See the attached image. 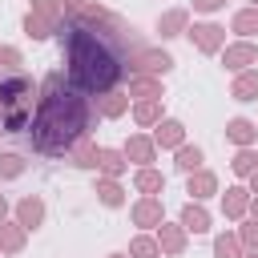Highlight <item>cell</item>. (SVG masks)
Segmentation results:
<instances>
[{"label":"cell","instance_id":"cell-3","mask_svg":"<svg viewBox=\"0 0 258 258\" xmlns=\"http://www.w3.org/2000/svg\"><path fill=\"white\" fill-rule=\"evenodd\" d=\"M40 85L28 73H0V133H24L36 117Z\"/></svg>","mask_w":258,"mask_h":258},{"label":"cell","instance_id":"cell-12","mask_svg":"<svg viewBox=\"0 0 258 258\" xmlns=\"http://www.w3.org/2000/svg\"><path fill=\"white\" fill-rule=\"evenodd\" d=\"M185 194H189V202H206V198H214L218 194V173L214 169H194V173H185Z\"/></svg>","mask_w":258,"mask_h":258},{"label":"cell","instance_id":"cell-21","mask_svg":"<svg viewBox=\"0 0 258 258\" xmlns=\"http://www.w3.org/2000/svg\"><path fill=\"white\" fill-rule=\"evenodd\" d=\"M133 189H137L141 198H161V194H165V173L153 169V165H145V169L133 173Z\"/></svg>","mask_w":258,"mask_h":258},{"label":"cell","instance_id":"cell-40","mask_svg":"<svg viewBox=\"0 0 258 258\" xmlns=\"http://www.w3.org/2000/svg\"><path fill=\"white\" fill-rule=\"evenodd\" d=\"M242 258H258V250H246V254H242Z\"/></svg>","mask_w":258,"mask_h":258},{"label":"cell","instance_id":"cell-23","mask_svg":"<svg viewBox=\"0 0 258 258\" xmlns=\"http://www.w3.org/2000/svg\"><path fill=\"white\" fill-rule=\"evenodd\" d=\"M24 246H28V230H24L16 218L0 222V254H20Z\"/></svg>","mask_w":258,"mask_h":258},{"label":"cell","instance_id":"cell-18","mask_svg":"<svg viewBox=\"0 0 258 258\" xmlns=\"http://www.w3.org/2000/svg\"><path fill=\"white\" fill-rule=\"evenodd\" d=\"M129 101H165L161 77H129Z\"/></svg>","mask_w":258,"mask_h":258},{"label":"cell","instance_id":"cell-19","mask_svg":"<svg viewBox=\"0 0 258 258\" xmlns=\"http://www.w3.org/2000/svg\"><path fill=\"white\" fill-rule=\"evenodd\" d=\"M69 165H77V169H97V161H101V145L93 141V137H81L73 149H69V157H64Z\"/></svg>","mask_w":258,"mask_h":258},{"label":"cell","instance_id":"cell-28","mask_svg":"<svg viewBox=\"0 0 258 258\" xmlns=\"http://www.w3.org/2000/svg\"><path fill=\"white\" fill-rule=\"evenodd\" d=\"M125 254H129V258H165L153 234H133V238H129V250H125Z\"/></svg>","mask_w":258,"mask_h":258},{"label":"cell","instance_id":"cell-10","mask_svg":"<svg viewBox=\"0 0 258 258\" xmlns=\"http://www.w3.org/2000/svg\"><path fill=\"white\" fill-rule=\"evenodd\" d=\"M121 153L137 165V169H145V165H153L157 161V145H153V133H129L125 137V145H121Z\"/></svg>","mask_w":258,"mask_h":258},{"label":"cell","instance_id":"cell-26","mask_svg":"<svg viewBox=\"0 0 258 258\" xmlns=\"http://www.w3.org/2000/svg\"><path fill=\"white\" fill-rule=\"evenodd\" d=\"M230 97L234 101H258V69H246V73H238L234 77V85H230Z\"/></svg>","mask_w":258,"mask_h":258},{"label":"cell","instance_id":"cell-25","mask_svg":"<svg viewBox=\"0 0 258 258\" xmlns=\"http://www.w3.org/2000/svg\"><path fill=\"white\" fill-rule=\"evenodd\" d=\"M230 32H238V40H254V36H258V8H254V4L238 8V12L230 16Z\"/></svg>","mask_w":258,"mask_h":258},{"label":"cell","instance_id":"cell-20","mask_svg":"<svg viewBox=\"0 0 258 258\" xmlns=\"http://www.w3.org/2000/svg\"><path fill=\"white\" fill-rule=\"evenodd\" d=\"M125 169H129V157L121 153V145L113 149V145H101V161H97V173L101 177H125Z\"/></svg>","mask_w":258,"mask_h":258},{"label":"cell","instance_id":"cell-11","mask_svg":"<svg viewBox=\"0 0 258 258\" xmlns=\"http://www.w3.org/2000/svg\"><path fill=\"white\" fill-rule=\"evenodd\" d=\"M250 202H254L250 185H226V194H222V218L226 222H242L250 214Z\"/></svg>","mask_w":258,"mask_h":258},{"label":"cell","instance_id":"cell-42","mask_svg":"<svg viewBox=\"0 0 258 258\" xmlns=\"http://www.w3.org/2000/svg\"><path fill=\"white\" fill-rule=\"evenodd\" d=\"M250 4H254V8H258V0H250Z\"/></svg>","mask_w":258,"mask_h":258},{"label":"cell","instance_id":"cell-22","mask_svg":"<svg viewBox=\"0 0 258 258\" xmlns=\"http://www.w3.org/2000/svg\"><path fill=\"white\" fill-rule=\"evenodd\" d=\"M93 194H97V202H101L105 210H121V206H125V185H121L117 177H101V173H97Z\"/></svg>","mask_w":258,"mask_h":258},{"label":"cell","instance_id":"cell-7","mask_svg":"<svg viewBox=\"0 0 258 258\" xmlns=\"http://www.w3.org/2000/svg\"><path fill=\"white\" fill-rule=\"evenodd\" d=\"M129 222H133L141 234L157 230V226L165 222V202H161V198H137V202L129 206Z\"/></svg>","mask_w":258,"mask_h":258},{"label":"cell","instance_id":"cell-13","mask_svg":"<svg viewBox=\"0 0 258 258\" xmlns=\"http://www.w3.org/2000/svg\"><path fill=\"white\" fill-rule=\"evenodd\" d=\"M157 36L161 40H173V36H185V28H189V8H165L161 16H157Z\"/></svg>","mask_w":258,"mask_h":258},{"label":"cell","instance_id":"cell-1","mask_svg":"<svg viewBox=\"0 0 258 258\" xmlns=\"http://www.w3.org/2000/svg\"><path fill=\"white\" fill-rule=\"evenodd\" d=\"M56 40H60L64 77L89 97L113 93L121 81H129L133 60L145 48L137 28L97 0L85 4L77 16H69L56 28Z\"/></svg>","mask_w":258,"mask_h":258},{"label":"cell","instance_id":"cell-27","mask_svg":"<svg viewBox=\"0 0 258 258\" xmlns=\"http://www.w3.org/2000/svg\"><path fill=\"white\" fill-rule=\"evenodd\" d=\"M202 161H206V153H202V145H181V149H173V169L177 173H194V169H202Z\"/></svg>","mask_w":258,"mask_h":258},{"label":"cell","instance_id":"cell-17","mask_svg":"<svg viewBox=\"0 0 258 258\" xmlns=\"http://www.w3.org/2000/svg\"><path fill=\"white\" fill-rule=\"evenodd\" d=\"M177 222L185 226V234H210V226H214V218H210V210L202 202H185L181 214H177Z\"/></svg>","mask_w":258,"mask_h":258},{"label":"cell","instance_id":"cell-38","mask_svg":"<svg viewBox=\"0 0 258 258\" xmlns=\"http://www.w3.org/2000/svg\"><path fill=\"white\" fill-rule=\"evenodd\" d=\"M246 181H250V194H254V198H258V169H254V173H250V177H246Z\"/></svg>","mask_w":258,"mask_h":258},{"label":"cell","instance_id":"cell-35","mask_svg":"<svg viewBox=\"0 0 258 258\" xmlns=\"http://www.w3.org/2000/svg\"><path fill=\"white\" fill-rule=\"evenodd\" d=\"M20 64H24L20 48H12V44H0V73H16Z\"/></svg>","mask_w":258,"mask_h":258},{"label":"cell","instance_id":"cell-39","mask_svg":"<svg viewBox=\"0 0 258 258\" xmlns=\"http://www.w3.org/2000/svg\"><path fill=\"white\" fill-rule=\"evenodd\" d=\"M250 218H258V198H254V202H250Z\"/></svg>","mask_w":258,"mask_h":258},{"label":"cell","instance_id":"cell-4","mask_svg":"<svg viewBox=\"0 0 258 258\" xmlns=\"http://www.w3.org/2000/svg\"><path fill=\"white\" fill-rule=\"evenodd\" d=\"M185 36H189V44H194L202 56H218V52L226 48V28H222L218 20H194V24L185 28Z\"/></svg>","mask_w":258,"mask_h":258},{"label":"cell","instance_id":"cell-36","mask_svg":"<svg viewBox=\"0 0 258 258\" xmlns=\"http://www.w3.org/2000/svg\"><path fill=\"white\" fill-rule=\"evenodd\" d=\"M222 8H226V0H194V12H202V16H214Z\"/></svg>","mask_w":258,"mask_h":258},{"label":"cell","instance_id":"cell-41","mask_svg":"<svg viewBox=\"0 0 258 258\" xmlns=\"http://www.w3.org/2000/svg\"><path fill=\"white\" fill-rule=\"evenodd\" d=\"M109 258H129V254H125V250H117V254H109Z\"/></svg>","mask_w":258,"mask_h":258},{"label":"cell","instance_id":"cell-14","mask_svg":"<svg viewBox=\"0 0 258 258\" xmlns=\"http://www.w3.org/2000/svg\"><path fill=\"white\" fill-rule=\"evenodd\" d=\"M153 145H157V153H161V149H169V153L181 149V145H185V125H181L177 117H165V121L153 129Z\"/></svg>","mask_w":258,"mask_h":258},{"label":"cell","instance_id":"cell-5","mask_svg":"<svg viewBox=\"0 0 258 258\" xmlns=\"http://www.w3.org/2000/svg\"><path fill=\"white\" fill-rule=\"evenodd\" d=\"M173 69H177L173 52L169 48H153V44H145L137 52V60H133V77H169Z\"/></svg>","mask_w":258,"mask_h":258},{"label":"cell","instance_id":"cell-9","mask_svg":"<svg viewBox=\"0 0 258 258\" xmlns=\"http://www.w3.org/2000/svg\"><path fill=\"white\" fill-rule=\"evenodd\" d=\"M153 238H157V246H161L165 258H181L185 246H189V234H185L181 222H161V226L153 230Z\"/></svg>","mask_w":258,"mask_h":258},{"label":"cell","instance_id":"cell-37","mask_svg":"<svg viewBox=\"0 0 258 258\" xmlns=\"http://www.w3.org/2000/svg\"><path fill=\"white\" fill-rule=\"evenodd\" d=\"M8 218H12V202L0 194V222H8Z\"/></svg>","mask_w":258,"mask_h":258},{"label":"cell","instance_id":"cell-30","mask_svg":"<svg viewBox=\"0 0 258 258\" xmlns=\"http://www.w3.org/2000/svg\"><path fill=\"white\" fill-rule=\"evenodd\" d=\"M32 16H40V20H48V24H64V0H32V8H28Z\"/></svg>","mask_w":258,"mask_h":258},{"label":"cell","instance_id":"cell-33","mask_svg":"<svg viewBox=\"0 0 258 258\" xmlns=\"http://www.w3.org/2000/svg\"><path fill=\"white\" fill-rule=\"evenodd\" d=\"M20 28H24V36H28V40H48V36H56V24H48V20L32 16V12L24 16V24H20Z\"/></svg>","mask_w":258,"mask_h":258},{"label":"cell","instance_id":"cell-15","mask_svg":"<svg viewBox=\"0 0 258 258\" xmlns=\"http://www.w3.org/2000/svg\"><path fill=\"white\" fill-rule=\"evenodd\" d=\"M93 105H97V113H101L105 121H117V117H125V113L133 109L129 93H121V89H113V93H101V97H93Z\"/></svg>","mask_w":258,"mask_h":258},{"label":"cell","instance_id":"cell-31","mask_svg":"<svg viewBox=\"0 0 258 258\" xmlns=\"http://www.w3.org/2000/svg\"><path fill=\"white\" fill-rule=\"evenodd\" d=\"M230 169H234V177H250V173L258 169V149H254V145L238 149V153L230 157Z\"/></svg>","mask_w":258,"mask_h":258},{"label":"cell","instance_id":"cell-24","mask_svg":"<svg viewBox=\"0 0 258 258\" xmlns=\"http://www.w3.org/2000/svg\"><path fill=\"white\" fill-rule=\"evenodd\" d=\"M133 121L141 125V129H157L161 121H165V101H133Z\"/></svg>","mask_w":258,"mask_h":258},{"label":"cell","instance_id":"cell-6","mask_svg":"<svg viewBox=\"0 0 258 258\" xmlns=\"http://www.w3.org/2000/svg\"><path fill=\"white\" fill-rule=\"evenodd\" d=\"M218 56H222V69L238 77V73H246V69L258 64V44H254V40H230Z\"/></svg>","mask_w":258,"mask_h":258},{"label":"cell","instance_id":"cell-34","mask_svg":"<svg viewBox=\"0 0 258 258\" xmlns=\"http://www.w3.org/2000/svg\"><path fill=\"white\" fill-rule=\"evenodd\" d=\"M238 242L246 250H258V218H242L238 222Z\"/></svg>","mask_w":258,"mask_h":258},{"label":"cell","instance_id":"cell-8","mask_svg":"<svg viewBox=\"0 0 258 258\" xmlns=\"http://www.w3.org/2000/svg\"><path fill=\"white\" fill-rule=\"evenodd\" d=\"M44 214H48V206H44V198H40V194H24V198L12 206V218H16L28 234L44 226Z\"/></svg>","mask_w":258,"mask_h":258},{"label":"cell","instance_id":"cell-32","mask_svg":"<svg viewBox=\"0 0 258 258\" xmlns=\"http://www.w3.org/2000/svg\"><path fill=\"white\" fill-rule=\"evenodd\" d=\"M24 169H28L24 153H0V181H16L24 177Z\"/></svg>","mask_w":258,"mask_h":258},{"label":"cell","instance_id":"cell-2","mask_svg":"<svg viewBox=\"0 0 258 258\" xmlns=\"http://www.w3.org/2000/svg\"><path fill=\"white\" fill-rule=\"evenodd\" d=\"M97 105L89 93H81L60 69H52L40 81V101H36V117L28 125V141L40 157H69V149L81 137H93L97 125Z\"/></svg>","mask_w":258,"mask_h":258},{"label":"cell","instance_id":"cell-16","mask_svg":"<svg viewBox=\"0 0 258 258\" xmlns=\"http://www.w3.org/2000/svg\"><path fill=\"white\" fill-rule=\"evenodd\" d=\"M226 141L238 145V149L258 145V121H250V117H230V121H226Z\"/></svg>","mask_w":258,"mask_h":258},{"label":"cell","instance_id":"cell-29","mask_svg":"<svg viewBox=\"0 0 258 258\" xmlns=\"http://www.w3.org/2000/svg\"><path fill=\"white\" fill-rule=\"evenodd\" d=\"M242 254H246V246L238 242V230H226L214 238V258H242Z\"/></svg>","mask_w":258,"mask_h":258}]
</instances>
